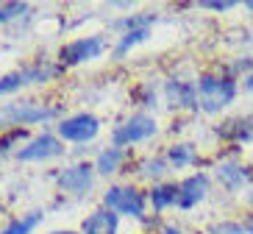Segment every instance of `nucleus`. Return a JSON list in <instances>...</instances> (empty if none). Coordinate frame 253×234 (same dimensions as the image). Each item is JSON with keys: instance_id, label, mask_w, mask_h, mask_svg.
<instances>
[{"instance_id": "nucleus-1", "label": "nucleus", "mask_w": 253, "mask_h": 234, "mask_svg": "<svg viewBox=\"0 0 253 234\" xmlns=\"http://www.w3.org/2000/svg\"><path fill=\"white\" fill-rule=\"evenodd\" d=\"M237 92H239V87L231 76L206 73V76L198 78V103H201V112H206V114L223 112L225 106L234 103Z\"/></svg>"}, {"instance_id": "nucleus-2", "label": "nucleus", "mask_w": 253, "mask_h": 234, "mask_svg": "<svg viewBox=\"0 0 253 234\" xmlns=\"http://www.w3.org/2000/svg\"><path fill=\"white\" fill-rule=\"evenodd\" d=\"M103 206L112 209L117 218H131V220H145V206L148 195L136 189L134 184H112L103 192Z\"/></svg>"}, {"instance_id": "nucleus-3", "label": "nucleus", "mask_w": 253, "mask_h": 234, "mask_svg": "<svg viewBox=\"0 0 253 234\" xmlns=\"http://www.w3.org/2000/svg\"><path fill=\"white\" fill-rule=\"evenodd\" d=\"M61 64H47V61H37L31 67L14 70V73H6L0 76V95H11V92L31 87V84H47L50 78H56L61 73Z\"/></svg>"}, {"instance_id": "nucleus-4", "label": "nucleus", "mask_w": 253, "mask_h": 234, "mask_svg": "<svg viewBox=\"0 0 253 234\" xmlns=\"http://www.w3.org/2000/svg\"><path fill=\"white\" fill-rule=\"evenodd\" d=\"M97 134H100V120L92 112L70 114V117L59 120V126H56V137H59L61 142L84 145V142H92Z\"/></svg>"}, {"instance_id": "nucleus-5", "label": "nucleus", "mask_w": 253, "mask_h": 234, "mask_svg": "<svg viewBox=\"0 0 253 234\" xmlns=\"http://www.w3.org/2000/svg\"><path fill=\"white\" fill-rule=\"evenodd\" d=\"M156 131H159V126L150 114H131L128 120H123L117 129L112 131V145L126 148V145L145 142L150 137H156Z\"/></svg>"}, {"instance_id": "nucleus-6", "label": "nucleus", "mask_w": 253, "mask_h": 234, "mask_svg": "<svg viewBox=\"0 0 253 234\" xmlns=\"http://www.w3.org/2000/svg\"><path fill=\"white\" fill-rule=\"evenodd\" d=\"M103 50H106L103 37H78L67 45H61L59 64L61 67H75V64H84V61H95Z\"/></svg>"}, {"instance_id": "nucleus-7", "label": "nucleus", "mask_w": 253, "mask_h": 234, "mask_svg": "<svg viewBox=\"0 0 253 234\" xmlns=\"http://www.w3.org/2000/svg\"><path fill=\"white\" fill-rule=\"evenodd\" d=\"M56 114H59V109H56V106H45V103H37V100H23V103L8 106L6 112H3V117H6L11 126L25 129V126H34V123L53 120Z\"/></svg>"}, {"instance_id": "nucleus-8", "label": "nucleus", "mask_w": 253, "mask_h": 234, "mask_svg": "<svg viewBox=\"0 0 253 234\" xmlns=\"http://www.w3.org/2000/svg\"><path fill=\"white\" fill-rule=\"evenodd\" d=\"M53 179H56L61 192L84 195V192H89L92 184H95V167L86 165V162H78V165H70V167H64V170H59Z\"/></svg>"}, {"instance_id": "nucleus-9", "label": "nucleus", "mask_w": 253, "mask_h": 234, "mask_svg": "<svg viewBox=\"0 0 253 234\" xmlns=\"http://www.w3.org/2000/svg\"><path fill=\"white\" fill-rule=\"evenodd\" d=\"M64 151H67V148H64V142H61L56 134H39V137H34V140H28V142L17 151V159H20V162H47V159L61 156Z\"/></svg>"}, {"instance_id": "nucleus-10", "label": "nucleus", "mask_w": 253, "mask_h": 234, "mask_svg": "<svg viewBox=\"0 0 253 234\" xmlns=\"http://www.w3.org/2000/svg\"><path fill=\"white\" fill-rule=\"evenodd\" d=\"M164 98L175 109H186V112H198V84L195 81H181V78H170L164 84Z\"/></svg>"}, {"instance_id": "nucleus-11", "label": "nucleus", "mask_w": 253, "mask_h": 234, "mask_svg": "<svg viewBox=\"0 0 253 234\" xmlns=\"http://www.w3.org/2000/svg\"><path fill=\"white\" fill-rule=\"evenodd\" d=\"M209 189H211V182H209L206 173L186 176L184 182L178 184V209H192L201 201H206Z\"/></svg>"}, {"instance_id": "nucleus-12", "label": "nucleus", "mask_w": 253, "mask_h": 234, "mask_svg": "<svg viewBox=\"0 0 253 234\" xmlns=\"http://www.w3.org/2000/svg\"><path fill=\"white\" fill-rule=\"evenodd\" d=\"M253 179V170L242 162H223V165H217V182L223 184L228 192H239V189H245Z\"/></svg>"}, {"instance_id": "nucleus-13", "label": "nucleus", "mask_w": 253, "mask_h": 234, "mask_svg": "<svg viewBox=\"0 0 253 234\" xmlns=\"http://www.w3.org/2000/svg\"><path fill=\"white\" fill-rule=\"evenodd\" d=\"M81 234H120V218L112 209H95L81 223Z\"/></svg>"}, {"instance_id": "nucleus-14", "label": "nucleus", "mask_w": 253, "mask_h": 234, "mask_svg": "<svg viewBox=\"0 0 253 234\" xmlns=\"http://www.w3.org/2000/svg\"><path fill=\"white\" fill-rule=\"evenodd\" d=\"M217 137L220 140H228V142H248L253 137V123L251 120H225L223 126H217Z\"/></svg>"}, {"instance_id": "nucleus-15", "label": "nucleus", "mask_w": 253, "mask_h": 234, "mask_svg": "<svg viewBox=\"0 0 253 234\" xmlns=\"http://www.w3.org/2000/svg\"><path fill=\"white\" fill-rule=\"evenodd\" d=\"M148 201L156 212L178 206V184H153L150 192H148Z\"/></svg>"}, {"instance_id": "nucleus-16", "label": "nucleus", "mask_w": 253, "mask_h": 234, "mask_svg": "<svg viewBox=\"0 0 253 234\" xmlns=\"http://www.w3.org/2000/svg\"><path fill=\"white\" fill-rule=\"evenodd\" d=\"M123 162H126V151H123V148H117V145L103 148V151L97 153V159H95V173L114 176L120 167H123Z\"/></svg>"}, {"instance_id": "nucleus-17", "label": "nucleus", "mask_w": 253, "mask_h": 234, "mask_svg": "<svg viewBox=\"0 0 253 234\" xmlns=\"http://www.w3.org/2000/svg\"><path fill=\"white\" fill-rule=\"evenodd\" d=\"M42 212H28V215H20V218H14V220H8L6 223V229H0V234H31L34 229L42 223Z\"/></svg>"}, {"instance_id": "nucleus-18", "label": "nucleus", "mask_w": 253, "mask_h": 234, "mask_svg": "<svg viewBox=\"0 0 253 234\" xmlns=\"http://www.w3.org/2000/svg\"><path fill=\"white\" fill-rule=\"evenodd\" d=\"M150 37V28H136V31H123V37L117 39V45H114V59H123L128 50H134L136 45L142 42H148Z\"/></svg>"}, {"instance_id": "nucleus-19", "label": "nucleus", "mask_w": 253, "mask_h": 234, "mask_svg": "<svg viewBox=\"0 0 253 234\" xmlns=\"http://www.w3.org/2000/svg\"><path fill=\"white\" fill-rule=\"evenodd\" d=\"M195 159H198V153H195L192 145H186V142L170 145V148H167V165L175 167V170H181V167H189Z\"/></svg>"}, {"instance_id": "nucleus-20", "label": "nucleus", "mask_w": 253, "mask_h": 234, "mask_svg": "<svg viewBox=\"0 0 253 234\" xmlns=\"http://www.w3.org/2000/svg\"><path fill=\"white\" fill-rule=\"evenodd\" d=\"M167 159H142L139 165H136V173L142 179H150V182H159L164 173H167Z\"/></svg>"}, {"instance_id": "nucleus-21", "label": "nucleus", "mask_w": 253, "mask_h": 234, "mask_svg": "<svg viewBox=\"0 0 253 234\" xmlns=\"http://www.w3.org/2000/svg\"><path fill=\"white\" fill-rule=\"evenodd\" d=\"M25 137H28V131H25V129H20V126H11L6 134L0 137V153H6V151H11V148H17V145L23 142Z\"/></svg>"}, {"instance_id": "nucleus-22", "label": "nucleus", "mask_w": 253, "mask_h": 234, "mask_svg": "<svg viewBox=\"0 0 253 234\" xmlns=\"http://www.w3.org/2000/svg\"><path fill=\"white\" fill-rule=\"evenodd\" d=\"M25 11H28V3H3L0 6V25L3 23H11V20H17V17H23Z\"/></svg>"}, {"instance_id": "nucleus-23", "label": "nucleus", "mask_w": 253, "mask_h": 234, "mask_svg": "<svg viewBox=\"0 0 253 234\" xmlns=\"http://www.w3.org/2000/svg\"><path fill=\"white\" fill-rule=\"evenodd\" d=\"M201 6L209 8V11H231L237 3H234V0H203Z\"/></svg>"}, {"instance_id": "nucleus-24", "label": "nucleus", "mask_w": 253, "mask_h": 234, "mask_svg": "<svg viewBox=\"0 0 253 234\" xmlns=\"http://www.w3.org/2000/svg\"><path fill=\"white\" fill-rule=\"evenodd\" d=\"M214 234H245V223H220L214 226Z\"/></svg>"}, {"instance_id": "nucleus-25", "label": "nucleus", "mask_w": 253, "mask_h": 234, "mask_svg": "<svg viewBox=\"0 0 253 234\" xmlns=\"http://www.w3.org/2000/svg\"><path fill=\"white\" fill-rule=\"evenodd\" d=\"M139 95H142V106H153V103H156V92L150 90L148 84L139 87Z\"/></svg>"}, {"instance_id": "nucleus-26", "label": "nucleus", "mask_w": 253, "mask_h": 234, "mask_svg": "<svg viewBox=\"0 0 253 234\" xmlns=\"http://www.w3.org/2000/svg\"><path fill=\"white\" fill-rule=\"evenodd\" d=\"M242 87H245L248 92H253V73H248V76L242 78Z\"/></svg>"}, {"instance_id": "nucleus-27", "label": "nucleus", "mask_w": 253, "mask_h": 234, "mask_svg": "<svg viewBox=\"0 0 253 234\" xmlns=\"http://www.w3.org/2000/svg\"><path fill=\"white\" fill-rule=\"evenodd\" d=\"M162 234H184V232H181V229H175V226H164Z\"/></svg>"}, {"instance_id": "nucleus-28", "label": "nucleus", "mask_w": 253, "mask_h": 234, "mask_svg": "<svg viewBox=\"0 0 253 234\" xmlns=\"http://www.w3.org/2000/svg\"><path fill=\"white\" fill-rule=\"evenodd\" d=\"M245 234H253V215L245 220Z\"/></svg>"}, {"instance_id": "nucleus-29", "label": "nucleus", "mask_w": 253, "mask_h": 234, "mask_svg": "<svg viewBox=\"0 0 253 234\" xmlns=\"http://www.w3.org/2000/svg\"><path fill=\"white\" fill-rule=\"evenodd\" d=\"M50 234H81V232H73V229H59V232H50Z\"/></svg>"}, {"instance_id": "nucleus-30", "label": "nucleus", "mask_w": 253, "mask_h": 234, "mask_svg": "<svg viewBox=\"0 0 253 234\" xmlns=\"http://www.w3.org/2000/svg\"><path fill=\"white\" fill-rule=\"evenodd\" d=\"M245 8H248V11H253V0H248V3H245Z\"/></svg>"}]
</instances>
